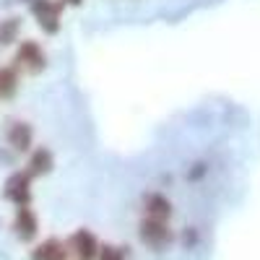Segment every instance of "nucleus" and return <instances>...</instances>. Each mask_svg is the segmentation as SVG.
<instances>
[{
	"mask_svg": "<svg viewBox=\"0 0 260 260\" xmlns=\"http://www.w3.org/2000/svg\"><path fill=\"white\" fill-rule=\"evenodd\" d=\"M29 185H31V175H29V172H16V175H11L8 182H6V198L13 201L18 208L29 206V201H31Z\"/></svg>",
	"mask_w": 260,
	"mask_h": 260,
	"instance_id": "obj_1",
	"label": "nucleus"
},
{
	"mask_svg": "<svg viewBox=\"0 0 260 260\" xmlns=\"http://www.w3.org/2000/svg\"><path fill=\"white\" fill-rule=\"evenodd\" d=\"M31 11L39 21V26L45 29L47 34H55L57 31V18H60V11H62V3H52V0H34L31 3Z\"/></svg>",
	"mask_w": 260,
	"mask_h": 260,
	"instance_id": "obj_2",
	"label": "nucleus"
},
{
	"mask_svg": "<svg viewBox=\"0 0 260 260\" xmlns=\"http://www.w3.org/2000/svg\"><path fill=\"white\" fill-rule=\"evenodd\" d=\"M141 240L151 247H164L172 240V232L167 226V221H156V219H143L141 221Z\"/></svg>",
	"mask_w": 260,
	"mask_h": 260,
	"instance_id": "obj_3",
	"label": "nucleus"
},
{
	"mask_svg": "<svg viewBox=\"0 0 260 260\" xmlns=\"http://www.w3.org/2000/svg\"><path fill=\"white\" fill-rule=\"evenodd\" d=\"M68 247L78 255V260H94V257L99 255V242H96V237H94L89 229H78V232L71 237Z\"/></svg>",
	"mask_w": 260,
	"mask_h": 260,
	"instance_id": "obj_4",
	"label": "nucleus"
},
{
	"mask_svg": "<svg viewBox=\"0 0 260 260\" xmlns=\"http://www.w3.org/2000/svg\"><path fill=\"white\" fill-rule=\"evenodd\" d=\"M13 229L18 234L21 242H31L37 237V229H39V221H37V213L29 208V206H21L16 211V221H13Z\"/></svg>",
	"mask_w": 260,
	"mask_h": 260,
	"instance_id": "obj_5",
	"label": "nucleus"
},
{
	"mask_svg": "<svg viewBox=\"0 0 260 260\" xmlns=\"http://www.w3.org/2000/svg\"><path fill=\"white\" fill-rule=\"evenodd\" d=\"M16 62L24 65V68H29L31 73H37V71L45 68V55H42V50L34 45V42H24L21 50H18V55H16Z\"/></svg>",
	"mask_w": 260,
	"mask_h": 260,
	"instance_id": "obj_6",
	"label": "nucleus"
},
{
	"mask_svg": "<svg viewBox=\"0 0 260 260\" xmlns=\"http://www.w3.org/2000/svg\"><path fill=\"white\" fill-rule=\"evenodd\" d=\"M68 257V247L60 240H45L39 247L31 250V260H65Z\"/></svg>",
	"mask_w": 260,
	"mask_h": 260,
	"instance_id": "obj_7",
	"label": "nucleus"
},
{
	"mask_svg": "<svg viewBox=\"0 0 260 260\" xmlns=\"http://www.w3.org/2000/svg\"><path fill=\"white\" fill-rule=\"evenodd\" d=\"M146 211H148V219L167 221L169 213H172V203L164 198V195H148L146 198Z\"/></svg>",
	"mask_w": 260,
	"mask_h": 260,
	"instance_id": "obj_8",
	"label": "nucleus"
},
{
	"mask_svg": "<svg viewBox=\"0 0 260 260\" xmlns=\"http://www.w3.org/2000/svg\"><path fill=\"white\" fill-rule=\"evenodd\" d=\"M8 141L16 151H26L31 146V127L26 122H16L11 127V133H8Z\"/></svg>",
	"mask_w": 260,
	"mask_h": 260,
	"instance_id": "obj_9",
	"label": "nucleus"
},
{
	"mask_svg": "<svg viewBox=\"0 0 260 260\" xmlns=\"http://www.w3.org/2000/svg\"><path fill=\"white\" fill-rule=\"evenodd\" d=\"M29 175H47V172L52 169V154L47 148H37L34 151V156L29 161Z\"/></svg>",
	"mask_w": 260,
	"mask_h": 260,
	"instance_id": "obj_10",
	"label": "nucleus"
},
{
	"mask_svg": "<svg viewBox=\"0 0 260 260\" xmlns=\"http://www.w3.org/2000/svg\"><path fill=\"white\" fill-rule=\"evenodd\" d=\"M16 73L11 68H0V96H11L16 91Z\"/></svg>",
	"mask_w": 260,
	"mask_h": 260,
	"instance_id": "obj_11",
	"label": "nucleus"
},
{
	"mask_svg": "<svg viewBox=\"0 0 260 260\" xmlns=\"http://www.w3.org/2000/svg\"><path fill=\"white\" fill-rule=\"evenodd\" d=\"M99 250H102L99 252V260H125V252L120 247H115V245H104Z\"/></svg>",
	"mask_w": 260,
	"mask_h": 260,
	"instance_id": "obj_12",
	"label": "nucleus"
},
{
	"mask_svg": "<svg viewBox=\"0 0 260 260\" xmlns=\"http://www.w3.org/2000/svg\"><path fill=\"white\" fill-rule=\"evenodd\" d=\"M16 29H18V21L16 18H11L8 24L0 26V45H8V42L13 39V34H16Z\"/></svg>",
	"mask_w": 260,
	"mask_h": 260,
	"instance_id": "obj_13",
	"label": "nucleus"
},
{
	"mask_svg": "<svg viewBox=\"0 0 260 260\" xmlns=\"http://www.w3.org/2000/svg\"><path fill=\"white\" fill-rule=\"evenodd\" d=\"M68 3H71V6H78V3H81V0H68Z\"/></svg>",
	"mask_w": 260,
	"mask_h": 260,
	"instance_id": "obj_14",
	"label": "nucleus"
}]
</instances>
